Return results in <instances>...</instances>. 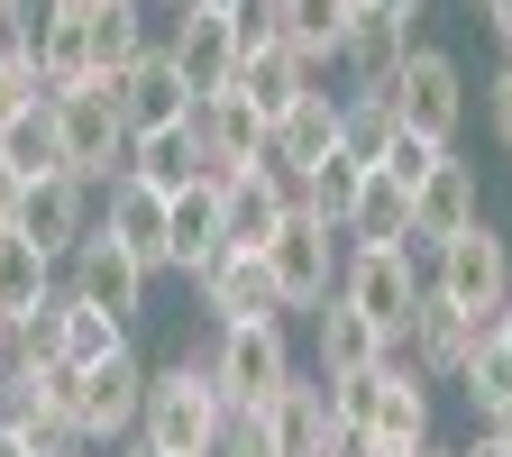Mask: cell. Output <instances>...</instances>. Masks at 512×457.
Segmentation results:
<instances>
[{
    "label": "cell",
    "instance_id": "cell-47",
    "mask_svg": "<svg viewBox=\"0 0 512 457\" xmlns=\"http://www.w3.org/2000/svg\"><path fill=\"white\" fill-rule=\"evenodd\" d=\"M412 457H458V448H439V439H430V448H412Z\"/></svg>",
    "mask_w": 512,
    "mask_h": 457
},
{
    "label": "cell",
    "instance_id": "cell-20",
    "mask_svg": "<svg viewBox=\"0 0 512 457\" xmlns=\"http://www.w3.org/2000/svg\"><path fill=\"white\" fill-rule=\"evenodd\" d=\"M229 92H247V101H256V119L275 128V119H284L293 101H311L320 83H311V64H302L284 37H266V46H247V55H238V83H229Z\"/></svg>",
    "mask_w": 512,
    "mask_h": 457
},
{
    "label": "cell",
    "instance_id": "cell-25",
    "mask_svg": "<svg viewBox=\"0 0 512 457\" xmlns=\"http://www.w3.org/2000/svg\"><path fill=\"white\" fill-rule=\"evenodd\" d=\"M128 174H138V183H156V192H183L192 174H211V156H202V119L138 128V138H128Z\"/></svg>",
    "mask_w": 512,
    "mask_h": 457
},
{
    "label": "cell",
    "instance_id": "cell-22",
    "mask_svg": "<svg viewBox=\"0 0 512 457\" xmlns=\"http://www.w3.org/2000/svg\"><path fill=\"white\" fill-rule=\"evenodd\" d=\"M192 119H202V156H211V174H247V165H266V138H275V128L256 119L247 92H220V101H202Z\"/></svg>",
    "mask_w": 512,
    "mask_h": 457
},
{
    "label": "cell",
    "instance_id": "cell-35",
    "mask_svg": "<svg viewBox=\"0 0 512 457\" xmlns=\"http://www.w3.org/2000/svg\"><path fill=\"white\" fill-rule=\"evenodd\" d=\"M37 101H46L37 46H28V37H0V119H10V110H37Z\"/></svg>",
    "mask_w": 512,
    "mask_h": 457
},
{
    "label": "cell",
    "instance_id": "cell-10",
    "mask_svg": "<svg viewBox=\"0 0 512 457\" xmlns=\"http://www.w3.org/2000/svg\"><path fill=\"white\" fill-rule=\"evenodd\" d=\"M156 46L174 55V74H183L192 101H220V92L238 83V28H229L220 10H165V19H156Z\"/></svg>",
    "mask_w": 512,
    "mask_h": 457
},
{
    "label": "cell",
    "instance_id": "cell-46",
    "mask_svg": "<svg viewBox=\"0 0 512 457\" xmlns=\"http://www.w3.org/2000/svg\"><path fill=\"white\" fill-rule=\"evenodd\" d=\"M147 10H202V0H147Z\"/></svg>",
    "mask_w": 512,
    "mask_h": 457
},
{
    "label": "cell",
    "instance_id": "cell-17",
    "mask_svg": "<svg viewBox=\"0 0 512 457\" xmlns=\"http://www.w3.org/2000/svg\"><path fill=\"white\" fill-rule=\"evenodd\" d=\"M476 330H485V320H467V311H448L439 293H421V311L403 320V339H394V348H403L430 384H458L467 357H476Z\"/></svg>",
    "mask_w": 512,
    "mask_h": 457
},
{
    "label": "cell",
    "instance_id": "cell-16",
    "mask_svg": "<svg viewBox=\"0 0 512 457\" xmlns=\"http://www.w3.org/2000/svg\"><path fill=\"white\" fill-rule=\"evenodd\" d=\"M476 220H485V202H476V165L448 147V156L412 183V247L430 256L439 238H458V229H476Z\"/></svg>",
    "mask_w": 512,
    "mask_h": 457
},
{
    "label": "cell",
    "instance_id": "cell-1",
    "mask_svg": "<svg viewBox=\"0 0 512 457\" xmlns=\"http://www.w3.org/2000/svg\"><path fill=\"white\" fill-rule=\"evenodd\" d=\"M330 403H339V430H366V439H375V457L430 448V375H421L403 348H384L366 375H339Z\"/></svg>",
    "mask_w": 512,
    "mask_h": 457
},
{
    "label": "cell",
    "instance_id": "cell-8",
    "mask_svg": "<svg viewBox=\"0 0 512 457\" xmlns=\"http://www.w3.org/2000/svg\"><path fill=\"white\" fill-rule=\"evenodd\" d=\"M138 421H147V366H138V348L74 375V430H83V448H128Z\"/></svg>",
    "mask_w": 512,
    "mask_h": 457
},
{
    "label": "cell",
    "instance_id": "cell-26",
    "mask_svg": "<svg viewBox=\"0 0 512 457\" xmlns=\"http://www.w3.org/2000/svg\"><path fill=\"white\" fill-rule=\"evenodd\" d=\"M55 293H64V266H55V256H46L37 238L0 229V320L19 330V320H37V311H46Z\"/></svg>",
    "mask_w": 512,
    "mask_h": 457
},
{
    "label": "cell",
    "instance_id": "cell-7",
    "mask_svg": "<svg viewBox=\"0 0 512 457\" xmlns=\"http://www.w3.org/2000/svg\"><path fill=\"white\" fill-rule=\"evenodd\" d=\"M421 247H348V266H339V302L366 311L384 339H403V320L421 311Z\"/></svg>",
    "mask_w": 512,
    "mask_h": 457
},
{
    "label": "cell",
    "instance_id": "cell-48",
    "mask_svg": "<svg viewBox=\"0 0 512 457\" xmlns=\"http://www.w3.org/2000/svg\"><path fill=\"white\" fill-rule=\"evenodd\" d=\"M357 10H375V0H357Z\"/></svg>",
    "mask_w": 512,
    "mask_h": 457
},
{
    "label": "cell",
    "instance_id": "cell-27",
    "mask_svg": "<svg viewBox=\"0 0 512 457\" xmlns=\"http://www.w3.org/2000/svg\"><path fill=\"white\" fill-rule=\"evenodd\" d=\"M119 110H128V128H165V119H192L202 101L183 92L174 55H165V46H147V55L128 64V74H119Z\"/></svg>",
    "mask_w": 512,
    "mask_h": 457
},
{
    "label": "cell",
    "instance_id": "cell-28",
    "mask_svg": "<svg viewBox=\"0 0 512 457\" xmlns=\"http://www.w3.org/2000/svg\"><path fill=\"white\" fill-rule=\"evenodd\" d=\"M348 19H357V0H275V37H284L302 64H339Z\"/></svg>",
    "mask_w": 512,
    "mask_h": 457
},
{
    "label": "cell",
    "instance_id": "cell-12",
    "mask_svg": "<svg viewBox=\"0 0 512 457\" xmlns=\"http://www.w3.org/2000/svg\"><path fill=\"white\" fill-rule=\"evenodd\" d=\"M101 238H119L147 275H165V266H174V192H156V183H138V174H119L110 202H101Z\"/></svg>",
    "mask_w": 512,
    "mask_h": 457
},
{
    "label": "cell",
    "instance_id": "cell-34",
    "mask_svg": "<svg viewBox=\"0 0 512 457\" xmlns=\"http://www.w3.org/2000/svg\"><path fill=\"white\" fill-rule=\"evenodd\" d=\"M339 119H348V128H339V147H348V156H366V165L403 138V119H394V101H384V92H348V101H339Z\"/></svg>",
    "mask_w": 512,
    "mask_h": 457
},
{
    "label": "cell",
    "instance_id": "cell-49",
    "mask_svg": "<svg viewBox=\"0 0 512 457\" xmlns=\"http://www.w3.org/2000/svg\"><path fill=\"white\" fill-rule=\"evenodd\" d=\"M503 238H512V229H503Z\"/></svg>",
    "mask_w": 512,
    "mask_h": 457
},
{
    "label": "cell",
    "instance_id": "cell-5",
    "mask_svg": "<svg viewBox=\"0 0 512 457\" xmlns=\"http://www.w3.org/2000/svg\"><path fill=\"white\" fill-rule=\"evenodd\" d=\"M284 375H293V339H284V320H229V330L211 339V384H220V403H229V412L275 403V394H284Z\"/></svg>",
    "mask_w": 512,
    "mask_h": 457
},
{
    "label": "cell",
    "instance_id": "cell-18",
    "mask_svg": "<svg viewBox=\"0 0 512 457\" xmlns=\"http://www.w3.org/2000/svg\"><path fill=\"white\" fill-rule=\"evenodd\" d=\"M220 202H229V247H256L266 256L293 220V183L275 165H247V174H220Z\"/></svg>",
    "mask_w": 512,
    "mask_h": 457
},
{
    "label": "cell",
    "instance_id": "cell-32",
    "mask_svg": "<svg viewBox=\"0 0 512 457\" xmlns=\"http://www.w3.org/2000/svg\"><path fill=\"white\" fill-rule=\"evenodd\" d=\"M357 183H366V156H348V147H330L302 183H293V211H311V220H330L339 238H348V211H357Z\"/></svg>",
    "mask_w": 512,
    "mask_h": 457
},
{
    "label": "cell",
    "instance_id": "cell-13",
    "mask_svg": "<svg viewBox=\"0 0 512 457\" xmlns=\"http://www.w3.org/2000/svg\"><path fill=\"white\" fill-rule=\"evenodd\" d=\"M192 293H202V311L220 320V330H229V320H284L275 266H266V256H256V247H220L211 266L192 275Z\"/></svg>",
    "mask_w": 512,
    "mask_h": 457
},
{
    "label": "cell",
    "instance_id": "cell-44",
    "mask_svg": "<svg viewBox=\"0 0 512 457\" xmlns=\"http://www.w3.org/2000/svg\"><path fill=\"white\" fill-rule=\"evenodd\" d=\"M19 19H28V0H0V37H10Z\"/></svg>",
    "mask_w": 512,
    "mask_h": 457
},
{
    "label": "cell",
    "instance_id": "cell-21",
    "mask_svg": "<svg viewBox=\"0 0 512 457\" xmlns=\"http://www.w3.org/2000/svg\"><path fill=\"white\" fill-rule=\"evenodd\" d=\"M421 37H412V19H394V10H357L348 19V46H339V64H348V83L357 92H384L403 74V55H412Z\"/></svg>",
    "mask_w": 512,
    "mask_h": 457
},
{
    "label": "cell",
    "instance_id": "cell-43",
    "mask_svg": "<svg viewBox=\"0 0 512 457\" xmlns=\"http://www.w3.org/2000/svg\"><path fill=\"white\" fill-rule=\"evenodd\" d=\"M10 357H19V330H10V320H0V375H10Z\"/></svg>",
    "mask_w": 512,
    "mask_h": 457
},
{
    "label": "cell",
    "instance_id": "cell-19",
    "mask_svg": "<svg viewBox=\"0 0 512 457\" xmlns=\"http://www.w3.org/2000/svg\"><path fill=\"white\" fill-rule=\"evenodd\" d=\"M384 348H394V339H384L366 311H348L339 293L311 311V375H330V384H339V375H366V366H375Z\"/></svg>",
    "mask_w": 512,
    "mask_h": 457
},
{
    "label": "cell",
    "instance_id": "cell-23",
    "mask_svg": "<svg viewBox=\"0 0 512 457\" xmlns=\"http://www.w3.org/2000/svg\"><path fill=\"white\" fill-rule=\"evenodd\" d=\"M339 128H348V119H339V101H330V92H311V101H293V110L275 119V138H266V165H275L284 183H302V174H311L320 156L339 147Z\"/></svg>",
    "mask_w": 512,
    "mask_h": 457
},
{
    "label": "cell",
    "instance_id": "cell-37",
    "mask_svg": "<svg viewBox=\"0 0 512 457\" xmlns=\"http://www.w3.org/2000/svg\"><path fill=\"white\" fill-rule=\"evenodd\" d=\"M485 119H494V147L512 156V64H494V83H485Z\"/></svg>",
    "mask_w": 512,
    "mask_h": 457
},
{
    "label": "cell",
    "instance_id": "cell-9",
    "mask_svg": "<svg viewBox=\"0 0 512 457\" xmlns=\"http://www.w3.org/2000/svg\"><path fill=\"white\" fill-rule=\"evenodd\" d=\"M266 266H275V293H284V311H320V302L339 293L348 247H339V229H330V220L293 211V220H284V238L266 247Z\"/></svg>",
    "mask_w": 512,
    "mask_h": 457
},
{
    "label": "cell",
    "instance_id": "cell-29",
    "mask_svg": "<svg viewBox=\"0 0 512 457\" xmlns=\"http://www.w3.org/2000/svg\"><path fill=\"white\" fill-rule=\"evenodd\" d=\"M348 247H412V192H403L394 174H384V165H366V183H357Z\"/></svg>",
    "mask_w": 512,
    "mask_h": 457
},
{
    "label": "cell",
    "instance_id": "cell-6",
    "mask_svg": "<svg viewBox=\"0 0 512 457\" xmlns=\"http://www.w3.org/2000/svg\"><path fill=\"white\" fill-rule=\"evenodd\" d=\"M384 101H394V119L412 128V138L458 147V119H467V74H458V55H448V46H412V55H403V74L384 83Z\"/></svg>",
    "mask_w": 512,
    "mask_h": 457
},
{
    "label": "cell",
    "instance_id": "cell-2",
    "mask_svg": "<svg viewBox=\"0 0 512 457\" xmlns=\"http://www.w3.org/2000/svg\"><path fill=\"white\" fill-rule=\"evenodd\" d=\"M138 439L156 457H220L229 439V403H220V384H211V357H174L147 375V421Z\"/></svg>",
    "mask_w": 512,
    "mask_h": 457
},
{
    "label": "cell",
    "instance_id": "cell-31",
    "mask_svg": "<svg viewBox=\"0 0 512 457\" xmlns=\"http://www.w3.org/2000/svg\"><path fill=\"white\" fill-rule=\"evenodd\" d=\"M156 46V10L147 0H92V74H128Z\"/></svg>",
    "mask_w": 512,
    "mask_h": 457
},
{
    "label": "cell",
    "instance_id": "cell-14",
    "mask_svg": "<svg viewBox=\"0 0 512 457\" xmlns=\"http://www.w3.org/2000/svg\"><path fill=\"white\" fill-rule=\"evenodd\" d=\"M256 412H266V439H275L284 457H330V439H339L330 375H311V366H293V375H284V394H275V403H256Z\"/></svg>",
    "mask_w": 512,
    "mask_h": 457
},
{
    "label": "cell",
    "instance_id": "cell-30",
    "mask_svg": "<svg viewBox=\"0 0 512 457\" xmlns=\"http://www.w3.org/2000/svg\"><path fill=\"white\" fill-rule=\"evenodd\" d=\"M0 165H10L19 183H46V174H64V138H55V92H46L37 110H10V119H0Z\"/></svg>",
    "mask_w": 512,
    "mask_h": 457
},
{
    "label": "cell",
    "instance_id": "cell-45",
    "mask_svg": "<svg viewBox=\"0 0 512 457\" xmlns=\"http://www.w3.org/2000/svg\"><path fill=\"white\" fill-rule=\"evenodd\" d=\"M110 457H156V448H147V439H128V448H110Z\"/></svg>",
    "mask_w": 512,
    "mask_h": 457
},
{
    "label": "cell",
    "instance_id": "cell-3",
    "mask_svg": "<svg viewBox=\"0 0 512 457\" xmlns=\"http://www.w3.org/2000/svg\"><path fill=\"white\" fill-rule=\"evenodd\" d=\"M55 138H64V174L74 183H119L128 174V110H119V74H83V83H64L55 92Z\"/></svg>",
    "mask_w": 512,
    "mask_h": 457
},
{
    "label": "cell",
    "instance_id": "cell-24",
    "mask_svg": "<svg viewBox=\"0 0 512 457\" xmlns=\"http://www.w3.org/2000/svg\"><path fill=\"white\" fill-rule=\"evenodd\" d=\"M220 247H229V202H220V174H192V183L174 192V275H202Z\"/></svg>",
    "mask_w": 512,
    "mask_h": 457
},
{
    "label": "cell",
    "instance_id": "cell-33",
    "mask_svg": "<svg viewBox=\"0 0 512 457\" xmlns=\"http://www.w3.org/2000/svg\"><path fill=\"white\" fill-rule=\"evenodd\" d=\"M55 339H64V357L55 366H101V357H128V320H110V311H83V302H64L55 293Z\"/></svg>",
    "mask_w": 512,
    "mask_h": 457
},
{
    "label": "cell",
    "instance_id": "cell-42",
    "mask_svg": "<svg viewBox=\"0 0 512 457\" xmlns=\"http://www.w3.org/2000/svg\"><path fill=\"white\" fill-rule=\"evenodd\" d=\"M375 10H394V19H421V10H430V0H375Z\"/></svg>",
    "mask_w": 512,
    "mask_h": 457
},
{
    "label": "cell",
    "instance_id": "cell-15",
    "mask_svg": "<svg viewBox=\"0 0 512 457\" xmlns=\"http://www.w3.org/2000/svg\"><path fill=\"white\" fill-rule=\"evenodd\" d=\"M92 220H101V211H92V183L46 174V183H28V192H19V220H10V229H19V238H37L55 266H64V256L92 238Z\"/></svg>",
    "mask_w": 512,
    "mask_h": 457
},
{
    "label": "cell",
    "instance_id": "cell-36",
    "mask_svg": "<svg viewBox=\"0 0 512 457\" xmlns=\"http://www.w3.org/2000/svg\"><path fill=\"white\" fill-rule=\"evenodd\" d=\"M439 156H448V147H430V138H412V128H403V138H394V147H384V156H375V165H384V174H394V183H403V192H412V183H421V174H430V165H439Z\"/></svg>",
    "mask_w": 512,
    "mask_h": 457
},
{
    "label": "cell",
    "instance_id": "cell-4",
    "mask_svg": "<svg viewBox=\"0 0 512 457\" xmlns=\"http://www.w3.org/2000/svg\"><path fill=\"white\" fill-rule=\"evenodd\" d=\"M421 284L448 302V311H467V320H485V311H503L512 302V238L503 229H458V238H439L430 256H421Z\"/></svg>",
    "mask_w": 512,
    "mask_h": 457
},
{
    "label": "cell",
    "instance_id": "cell-11",
    "mask_svg": "<svg viewBox=\"0 0 512 457\" xmlns=\"http://www.w3.org/2000/svg\"><path fill=\"white\" fill-rule=\"evenodd\" d=\"M147 266L128 256L119 238H101V220H92V238L64 256V302H83V311H110V320H138L147 311Z\"/></svg>",
    "mask_w": 512,
    "mask_h": 457
},
{
    "label": "cell",
    "instance_id": "cell-41",
    "mask_svg": "<svg viewBox=\"0 0 512 457\" xmlns=\"http://www.w3.org/2000/svg\"><path fill=\"white\" fill-rule=\"evenodd\" d=\"M0 457H37V448H28V439H19L10 421H0Z\"/></svg>",
    "mask_w": 512,
    "mask_h": 457
},
{
    "label": "cell",
    "instance_id": "cell-39",
    "mask_svg": "<svg viewBox=\"0 0 512 457\" xmlns=\"http://www.w3.org/2000/svg\"><path fill=\"white\" fill-rule=\"evenodd\" d=\"M476 10H485V28H494V37L512 46V0H476Z\"/></svg>",
    "mask_w": 512,
    "mask_h": 457
},
{
    "label": "cell",
    "instance_id": "cell-40",
    "mask_svg": "<svg viewBox=\"0 0 512 457\" xmlns=\"http://www.w3.org/2000/svg\"><path fill=\"white\" fill-rule=\"evenodd\" d=\"M458 457H512V439H485V430H476V439H467Z\"/></svg>",
    "mask_w": 512,
    "mask_h": 457
},
{
    "label": "cell",
    "instance_id": "cell-38",
    "mask_svg": "<svg viewBox=\"0 0 512 457\" xmlns=\"http://www.w3.org/2000/svg\"><path fill=\"white\" fill-rule=\"evenodd\" d=\"M19 192H28V183H19L10 165H0V229H10V220H19Z\"/></svg>",
    "mask_w": 512,
    "mask_h": 457
}]
</instances>
